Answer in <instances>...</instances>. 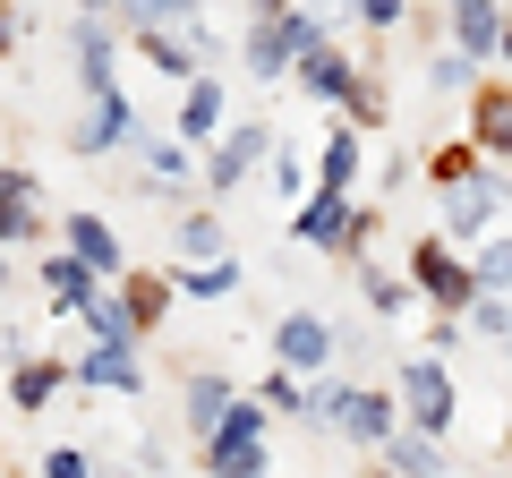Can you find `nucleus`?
<instances>
[{
    "instance_id": "36",
    "label": "nucleus",
    "mask_w": 512,
    "mask_h": 478,
    "mask_svg": "<svg viewBox=\"0 0 512 478\" xmlns=\"http://www.w3.org/2000/svg\"><path fill=\"white\" fill-rule=\"evenodd\" d=\"M43 478H94V461L77 453V444H52V453H43Z\"/></svg>"
},
{
    "instance_id": "19",
    "label": "nucleus",
    "mask_w": 512,
    "mask_h": 478,
    "mask_svg": "<svg viewBox=\"0 0 512 478\" xmlns=\"http://www.w3.org/2000/svg\"><path fill=\"white\" fill-rule=\"evenodd\" d=\"M393 427H402V393H350V410H342L350 444H384Z\"/></svg>"
},
{
    "instance_id": "25",
    "label": "nucleus",
    "mask_w": 512,
    "mask_h": 478,
    "mask_svg": "<svg viewBox=\"0 0 512 478\" xmlns=\"http://www.w3.org/2000/svg\"><path fill=\"white\" fill-rule=\"evenodd\" d=\"M470 171H487V146H478V137H444V146L427 154V180L436 188H461Z\"/></svg>"
},
{
    "instance_id": "44",
    "label": "nucleus",
    "mask_w": 512,
    "mask_h": 478,
    "mask_svg": "<svg viewBox=\"0 0 512 478\" xmlns=\"http://www.w3.org/2000/svg\"><path fill=\"white\" fill-rule=\"evenodd\" d=\"M77 9H120V0H77Z\"/></svg>"
},
{
    "instance_id": "1",
    "label": "nucleus",
    "mask_w": 512,
    "mask_h": 478,
    "mask_svg": "<svg viewBox=\"0 0 512 478\" xmlns=\"http://www.w3.org/2000/svg\"><path fill=\"white\" fill-rule=\"evenodd\" d=\"M316 43H325V26H316L299 0L282 18H248V77H265V86H274V77H299V60H308Z\"/></svg>"
},
{
    "instance_id": "41",
    "label": "nucleus",
    "mask_w": 512,
    "mask_h": 478,
    "mask_svg": "<svg viewBox=\"0 0 512 478\" xmlns=\"http://www.w3.org/2000/svg\"><path fill=\"white\" fill-rule=\"evenodd\" d=\"M282 9H291V0H248V18H282Z\"/></svg>"
},
{
    "instance_id": "24",
    "label": "nucleus",
    "mask_w": 512,
    "mask_h": 478,
    "mask_svg": "<svg viewBox=\"0 0 512 478\" xmlns=\"http://www.w3.org/2000/svg\"><path fill=\"white\" fill-rule=\"evenodd\" d=\"M137 52H146V60H154L163 77H180V86L197 77V43H180L171 26H137Z\"/></svg>"
},
{
    "instance_id": "10",
    "label": "nucleus",
    "mask_w": 512,
    "mask_h": 478,
    "mask_svg": "<svg viewBox=\"0 0 512 478\" xmlns=\"http://www.w3.org/2000/svg\"><path fill=\"white\" fill-rule=\"evenodd\" d=\"M350 214H359V205H350V188H325V180H316L308 197H299V222H291V231L308 239V248H342Z\"/></svg>"
},
{
    "instance_id": "18",
    "label": "nucleus",
    "mask_w": 512,
    "mask_h": 478,
    "mask_svg": "<svg viewBox=\"0 0 512 478\" xmlns=\"http://www.w3.org/2000/svg\"><path fill=\"white\" fill-rule=\"evenodd\" d=\"M60 239H69L86 265H103V274H128V257H120V239H111V222L103 214H86V205H69V222H60Z\"/></svg>"
},
{
    "instance_id": "5",
    "label": "nucleus",
    "mask_w": 512,
    "mask_h": 478,
    "mask_svg": "<svg viewBox=\"0 0 512 478\" xmlns=\"http://www.w3.org/2000/svg\"><path fill=\"white\" fill-rule=\"evenodd\" d=\"M120 137H137V103H128L120 86L86 94V120H69V154H111Z\"/></svg>"
},
{
    "instance_id": "17",
    "label": "nucleus",
    "mask_w": 512,
    "mask_h": 478,
    "mask_svg": "<svg viewBox=\"0 0 512 478\" xmlns=\"http://www.w3.org/2000/svg\"><path fill=\"white\" fill-rule=\"evenodd\" d=\"M77 385L137 393V385H146V368H137V350H128V342H86V359H77Z\"/></svg>"
},
{
    "instance_id": "42",
    "label": "nucleus",
    "mask_w": 512,
    "mask_h": 478,
    "mask_svg": "<svg viewBox=\"0 0 512 478\" xmlns=\"http://www.w3.org/2000/svg\"><path fill=\"white\" fill-rule=\"evenodd\" d=\"M495 60H504V69H512V18H504V52H495Z\"/></svg>"
},
{
    "instance_id": "14",
    "label": "nucleus",
    "mask_w": 512,
    "mask_h": 478,
    "mask_svg": "<svg viewBox=\"0 0 512 478\" xmlns=\"http://www.w3.org/2000/svg\"><path fill=\"white\" fill-rule=\"evenodd\" d=\"M239 402V385H231V376H214V368H205V376H188V393H180V419H188V436H214V427H222V410H231Z\"/></svg>"
},
{
    "instance_id": "32",
    "label": "nucleus",
    "mask_w": 512,
    "mask_h": 478,
    "mask_svg": "<svg viewBox=\"0 0 512 478\" xmlns=\"http://www.w3.org/2000/svg\"><path fill=\"white\" fill-rule=\"evenodd\" d=\"M180 248L188 257H222V214H180Z\"/></svg>"
},
{
    "instance_id": "22",
    "label": "nucleus",
    "mask_w": 512,
    "mask_h": 478,
    "mask_svg": "<svg viewBox=\"0 0 512 478\" xmlns=\"http://www.w3.org/2000/svg\"><path fill=\"white\" fill-rule=\"evenodd\" d=\"M60 385H77V368H60V359H18V376H9V402H18V410H43Z\"/></svg>"
},
{
    "instance_id": "35",
    "label": "nucleus",
    "mask_w": 512,
    "mask_h": 478,
    "mask_svg": "<svg viewBox=\"0 0 512 478\" xmlns=\"http://www.w3.org/2000/svg\"><path fill=\"white\" fill-rule=\"evenodd\" d=\"M350 393H359V385H316V393H308V419H325V427H342V410H350Z\"/></svg>"
},
{
    "instance_id": "12",
    "label": "nucleus",
    "mask_w": 512,
    "mask_h": 478,
    "mask_svg": "<svg viewBox=\"0 0 512 478\" xmlns=\"http://www.w3.org/2000/svg\"><path fill=\"white\" fill-rule=\"evenodd\" d=\"M504 18H512L504 0H453V43L470 60H495L504 52Z\"/></svg>"
},
{
    "instance_id": "11",
    "label": "nucleus",
    "mask_w": 512,
    "mask_h": 478,
    "mask_svg": "<svg viewBox=\"0 0 512 478\" xmlns=\"http://www.w3.org/2000/svg\"><path fill=\"white\" fill-rule=\"evenodd\" d=\"M274 359H282V368H325V359H333V325L308 316V308H291L274 325Z\"/></svg>"
},
{
    "instance_id": "8",
    "label": "nucleus",
    "mask_w": 512,
    "mask_h": 478,
    "mask_svg": "<svg viewBox=\"0 0 512 478\" xmlns=\"http://www.w3.org/2000/svg\"><path fill=\"white\" fill-rule=\"evenodd\" d=\"M470 137L487 146V163H512V77L470 86Z\"/></svg>"
},
{
    "instance_id": "2",
    "label": "nucleus",
    "mask_w": 512,
    "mask_h": 478,
    "mask_svg": "<svg viewBox=\"0 0 512 478\" xmlns=\"http://www.w3.org/2000/svg\"><path fill=\"white\" fill-rule=\"evenodd\" d=\"M410 282H419V299L436 316H470V299H478V265L461 257V239H419V248H410Z\"/></svg>"
},
{
    "instance_id": "27",
    "label": "nucleus",
    "mask_w": 512,
    "mask_h": 478,
    "mask_svg": "<svg viewBox=\"0 0 512 478\" xmlns=\"http://www.w3.org/2000/svg\"><path fill=\"white\" fill-rule=\"evenodd\" d=\"M359 291H367V308H376V316H402L419 282H402V274H384L376 257H359Z\"/></svg>"
},
{
    "instance_id": "6",
    "label": "nucleus",
    "mask_w": 512,
    "mask_h": 478,
    "mask_svg": "<svg viewBox=\"0 0 512 478\" xmlns=\"http://www.w3.org/2000/svg\"><path fill=\"white\" fill-rule=\"evenodd\" d=\"M274 146H282V137L265 129V120H248V129H222V137H214V154H205V188H239Z\"/></svg>"
},
{
    "instance_id": "29",
    "label": "nucleus",
    "mask_w": 512,
    "mask_h": 478,
    "mask_svg": "<svg viewBox=\"0 0 512 478\" xmlns=\"http://www.w3.org/2000/svg\"><path fill=\"white\" fill-rule=\"evenodd\" d=\"M470 325H478V342L512 350V291H478L470 299Z\"/></svg>"
},
{
    "instance_id": "31",
    "label": "nucleus",
    "mask_w": 512,
    "mask_h": 478,
    "mask_svg": "<svg viewBox=\"0 0 512 478\" xmlns=\"http://www.w3.org/2000/svg\"><path fill=\"white\" fill-rule=\"evenodd\" d=\"M478 291H512V239H478Z\"/></svg>"
},
{
    "instance_id": "30",
    "label": "nucleus",
    "mask_w": 512,
    "mask_h": 478,
    "mask_svg": "<svg viewBox=\"0 0 512 478\" xmlns=\"http://www.w3.org/2000/svg\"><path fill=\"white\" fill-rule=\"evenodd\" d=\"M205 0H120V18H128V35H137V26H188L197 18Z\"/></svg>"
},
{
    "instance_id": "13",
    "label": "nucleus",
    "mask_w": 512,
    "mask_h": 478,
    "mask_svg": "<svg viewBox=\"0 0 512 478\" xmlns=\"http://www.w3.org/2000/svg\"><path fill=\"white\" fill-rule=\"evenodd\" d=\"M359 60H342V52H333V43H316V52L308 60H299V86H308L316 94V103H350V94H359Z\"/></svg>"
},
{
    "instance_id": "9",
    "label": "nucleus",
    "mask_w": 512,
    "mask_h": 478,
    "mask_svg": "<svg viewBox=\"0 0 512 478\" xmlns=\"http://www.w3.org/2000/svg\"><path fill=\"white\" fill-rule=\"evenodd\" d=\"M18 239H43V188L35 171L0 163V248H18Z\"/></svg>"
},
{
    "instance_id": "40",
    "label": "nucleus",
    "mask_w": 512,
    "mask_h": 478,
    "mask_svg": "<svg viewBox=\"0 0 512 478\" xmlns=\"http://www.w3.org/2000/svg\"><path fill=\"white\" fill-rule=\"evenodd\" d=\"M18 35H26V18H18V9H0V52H9Z\"/></svg>"
},
{
    "instance_id": "4",
    "label": "nucleus",
    "mask_w": 512,
    "mask_h": 478,
    "mask_svg": "<svg viewBox=\"0 0 512 478\" xmlns=\"http://www.w3.org/2000/svg\"><path fill=\"white\" fill-rule=\"evenodd\" d=\"M504 180H495V171H470V180L461 188H444V239H487V222L504 214Z\"/></svg>"
},
{
    "instance_id": "3",
    "label": "nucleus",
    "mask_w": 512,
    "mask_h": 478,
    "mask_svg": "<svg viewBox=\"0 0 512 478\" xmlns=\"http://www.w3.org/2000/svg\"><path fill=\"white\" fill-rule=\"evenodd\" d=\"M402 419L427 427V436H444L453 427V376H444V350H427V359H402Z\"/></svg>"
},
{
    "instance_id": "28",
    "label": "nucleus",
    "mask_w": 512,
    "mask_h": 478,
    "mask_svg": "<svg viewBox=\"0 0 512 478\" xmlns=\"http://www.w3.org/2000/svg\"><path fill=\"white\" fill-rule=\"evenodd\" d=\"M77 316H86V333H94V342H137V316H128V299H103V291H94Z\"/></svg>"
},
{
    "instance_id": "23",
    "label": "nucleus",
    "mask_w": 512,
    "mask_h": 478,
    "mask_svg": "<svg viewBox=\"0 0 512 478\" xmlns=\"http://www.w3.org/2000/svg\"><path fill=\"white\" fill-rule=\"evenodd\" d=\"M359 163H367V146H359V120H342V129L325 137V154H316V180H325V188H350V180H359Z\"/></svg>"
},
{
    "instance_id": "7",
    "label": "nucleus",
    "mask_w": 512,
    "mask_h": 478,
    "mask_svg": "<svg viewBox=\"0 0 512 478\" xmlns=\"http://www.w3.org/2000/svg\"><path fill=\"white\" fill-rule=\"evenodd\" d=\"M35 282H43V299H52L60 316H77V308H86L94 291H103V265H86V257H77V248H69V239H60L52 257L35 265Z\"/></svg>"
},
{
    "instance_id": "33",
    "label": "nucleus",
    "mask_w": 512,
    "mask_h": 478,
    "mask_svg": "<svg viewBox=\"0 0 512 478\" xmlns=\"http://www.w3.org/2000/svg\"><path fill=\"white\" fill-rule=\"evenodd\" d=\"M470 69H478V60L461 52V43H453V52H444L436 69H427V86H436V94H470Z\"/></svg>"
},
{
    "instance_id": "20",
    "label": "nucleus",
    "mask_w": 512,
    "mask_h": 478,
    "mask_svg": "<svg viewBox=\"0 0 512 478\" xmlns=\"http://www.w3.org/2000/svg\"><path fill=\"white\" fill-rule=\"evenodd\" d=\"M180 137H188L197 154L222 137V86H214V77H188V94H180Z\"/></svg>"
},
{
    "instance_id": "39",
    "label": "nucleus",
    "mask_w": 512,
    "mask_h": 478,
    "mask_svg": "<svg viewBox=\"0 0 512 478\" xmlns=\"http://www.w3.org/2000/svg\"><path fill=\"white\" fill-rule=\"evenodd\" d=\"M146 163H154V180H180L188 154H180V146H146Z\"/></svg>"
},
{
    "instance_id": "38",
    "label": "nucleus",
    "mask_w": 512,
    "mask_h": 478,
    "mask_svg": "<svg viewBox=\"0 0 512 478\" xmlns=\"http://www.w3.org/2000/svg\"><path fill=\"white\" fill-rule=\"evenodd\" d=\"M359 18H367V26H384V35H393V26L410 18V0H359Z\"/></svg>"
},
{
    "instance_id": "34",
    "label": "nucleus",
    "mask_w": 512,
    "mask_h": 478,
    "mask_svg": "<svg viewBox=\"0 0 512 478\" xmlns=\"http://www.w3.org/2000/svg\"><path fill=\"white\" fill-rule=\"evenodd\" d=\"M342 120H359V129H376V120H384V86H376V77H359V94L342 103Z\"/></svg>"
},
{
    "instance_id": "26",
    "label": "nucleus",
    "mask_w": 512,
    "mask_h": 478,
    "mask_svg": "<svg viewBox=\"0 0 512 478\" xmlns=\"http://www.w3.org/2000/svg\"><path fill=\"white\" fill-rule=\"evenodd\" d=\"M231 291H239V265H231V257H188L180 299H231Z\"/></svg>"
},
{
    "instance_id": "21",
    "label": "nucleus",
    "mask_w": 512,
    "mask_h": 478,
    "mask_svg": "<svg viewBox=\"0 0 512 478\" xmlns=\"http://www.w3.org/2000/svg\"><path fill=\"white\" fill-rule=\"evenodd\" d=\"M120 299H128V316H137V333H154V325H163V316H171V299H180V274H128L120 282Z\"/></svg>"
},
{
    "instance_id": "16",
    "label": "nucleus",
    "mask_w": 512,
    "mask_h": 478,
    "mask_svg": "<svg viewBox=\"0 0 512 478\" xmlns=\"http://www.w3.org/2000/svg\"><path fill=\"white\" fill-rule=\"evenodd\" d=\"M205 478H265V436L214 427V436H205Z\"/></svg>"
},
{
    "instance_id": "37",
    "label": "nucleus",
    "mask_w": 512,
    "mask_h": 478,
    "mask_svg": "<svg viewBox=\"0 0 512 478\" xmlns=\"http://www.w3.org/2000/svg\"><path fill=\"white\" fill-rule=\"evenodd\" d=\"M274 188H282V197H308V163L282 154V146H274Z\"/></svg>"
},
{
    "instance_id": "15",
    "label": "nucleus",
    "mask_w": 512,
    "mask_h": 478,
    "mask_svg": "<svg viewBox=\"0 0 512 478\" xmlns=\"http://www.w3.org/2000/svg\"><path fill=\"white\" fill-rule=\"evenodd\" d=\"M376 453H384V470H393V478H444V453H436V436H427V427H393V436H384L376 444Z\"/></svg>"
},
{
    "instance_id": "43",
    "label": "nucleus",
    "mask_w": 512,
    "mask_h": 478,
    "mask_svg": "<svg viewBox=\"0 0 512 478\" xmlns=\"http://www.w3.org/2000/svg\"><path fill=\"white\" fill-rule=\"evenodd\" d=\"M0 291H9V248H0Z\"/></svg>"
}]
</instances>
